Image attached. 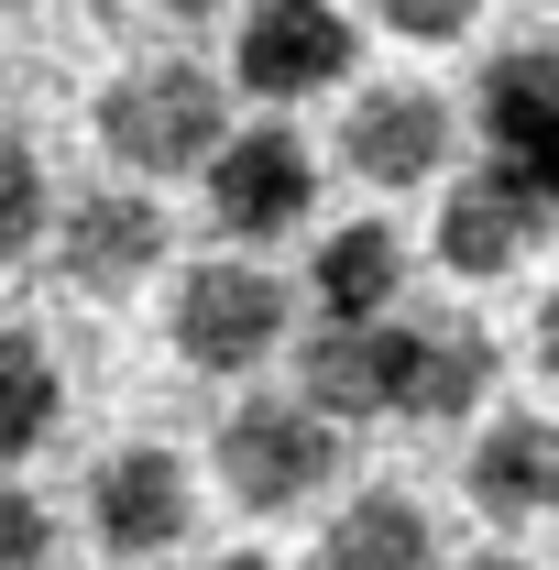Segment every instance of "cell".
<instances>
[{
    "label": "cell",
    "instance_id": "obj_1",
    "mask_svg": "<svg viewBox=\"0 0 559 570\" xmlns=\"http://www.w3.org/2000/svg\"><path fill=\"white\" fill-rule=\"evenodd\" d=\"M99 142L143 176H209V154L231 142V99L209 67H133L99 99Z\"/></svg>",
    "mask_w": 559,
    "mask_h": 570
},
{
    "label": "cell",
    "instance_id": "obj_2",
    "mask_svg": "<svg viewBox=\"0 0 559 570\" xmlns=\"http://www.w3.org/2000/svg\"><path fill=\"white\" fill-rule=\"evenodd\" d=\"M330 472H341V428L318 417L307 395L231 406V428H219V483L253 504V515H285V504L330 494Z\"/></svg>",
    "mask_w": 559,
    "mask_h": 570
},
{
    "label": "cell",
    "instance_id": "obj_3",
    "mask_svg": "<svg viewBox=\"0 0 559 570\" xmlns=\"http://www.w3.org/2000/svg\"><path fill=\"white\" fill-rule=\"evenodd\" d=\"M318 209V154L285 132V121H253L209 154V219L231 242H275L296 219Z\"/></svg>",
    "mask_w": 559,
    "mask_h": 570
},
{
    "label": "cell",
    "instance_id": "obj_4",
    "mask_svg": "<svg viewBox=\"0 0 559 570\" xmlns=\"http://www.w3.org/2000/svg\"><path fill=\"white\" fill-rule=\"evenodd\" d=\"M187 515H198V483H187L176 450L133 439V450H99L88 461V527H99L110 560H165L187 538Z\"/></svg>",
    "mask_w": 559,
    "mask_h": 570
},
{
    "label": "cell",
    "instance_id": "obj_5",
    "mask_svg": "<svg viewBox=\"0 0 559 570\" xmlns=\"http://www.w3.org/2000/svg\"><path fill=\"white\" fill-rule=\"evenodd\" d=\"M285 341V275L264 264H198L176 285V352L187 373H253Z\"/></svg>",
    "mask_w": 559,
    "mask_h": 570
},
{
    "label": "cell",
    "instance_id": "obj_6",
    "mask_svg": "<svg viewBox=\"0 0 559 570\" xmlns=\"http://www.w3.org/2000/svg\"><path fill=\"white\" fill-rule=\"evenodd\" d=\"M538 230H549L538 176H527V165H472V176L439 198V264L461 285H493V275H516V264L538 253Z\"/></svg>",
    "mask_w": 559,
    "mask_h": 570
},
{
    "label": "cell",
    "instance_id": "obj_7",
    "mask_svg": "<svg viewBox=\"0 0 559 570\" xmlns=\"http://www.w3.org/2000/svg\"><path fill=\"white\" fill-rule=\"evenodd\" d=\"M231 77L253 99H318V88L351 77V22L330 0H253L242 45H231Z\"/></svg>",
    "mask_w": 559,
    "mask_h": 570
},
{
    "label": "cell",
    "instance_id": "obj_8",
    "mask_svg": "<svg viewBox=\"0 0 559 570\" xmlns=\"http://www.w3.org/2000/svg\"><path fill=\"white\" fill-rule=\"evenodd\" d=\"M56 264H67L77 296H133L154 264H165V209L143 187H88L67 219H56Z\"/></svg>",
    "mask_w": 559,
    "mask_h": 570
},
{
    "label": "cell",
    "instance_id": "obj_9",
    "mask_svg": "<svg viewBox=\"0 0 559 570\" xmlns=\"http://www.w3.org/2000/svg\"><path fill=\"white\" fill-rule=\"evenodd\" d=\"M341 165L362 187H428L439 165H450V99H428V88H362L341 110Z\"/></svg>",
    "mask_w": 559,
    "mask_h": 570
},
{
    "label": "cell",
    "instance_id": "obj_10",
    "mask_svg": "<svg viewBox=\"0 0 559 570\" xmlns=\"http://www.w3.org/2000/svg\"><path fill=\"white\" fill-rule=\"evenodd\" d=\"M296 395L318 406V417H395V395H406V318H373V330H318L307 362H296Z\"/></svg>",
    "mask_w": 559,
    "mask_h": 570
},
{
    "label": "cell",
    "instance_id": "obj_11",
    "mask_svg": "<svg viewBox=\"0 0 559 570\" xmlns=\"http://www.w3.org/2000/svg\"><path fill=\"white\" fill-rule=\"evenodd\" d=\"M395 285H406V242L384 230V219H351L318 242V264H307V296H318V318L330 330H373L384 307H395Z\"/></svg>",
    "mask_w": 559,
    "mask_h": 570
},
{
    "label": "cell",
    "instance_id": "obj_12",
    "mask_svg": "<svg viewBox=\"0 0 559 570\" xmlns=\"http://www.w3.org/2000/svg\"><path fill=\"white\" fill-rule=\"evenodd\" d=\"M483 142H493V165H538L559 142V56L549 45H504L483 67Z\"/></svg>",
    "mask_w": 559,
    "mask_h": 570
},
{
    "label": "cell",
    "instance_id": "obj_13",
    "mask_svg": "<svg viewBox=\"0 0 559 570\" xmlns=\"http://www.w3.org/2000/svg\"><path fill=\"white\" fill-rule=\"evenodd\" d=\"M472 504L483 515H559V417H493L472 439Z\"/></svg>",
    "mask_w": 559,
    "mask_h": 570
},
{
    "label": "cell",
    "instance_id": "obj_14",
    "mask_svg": "<svg viewBox=\"0 0 559 570\" xmlns=\"http://www.w3.org/2000/svg\"><path fill=\"white\" fill-rule=\"evenodd\" d=\"M493 395V341L461 318H406V395L395 417H472Z\"/></svg>",
    "mask_w": 559,
    "mask_h": 570
},
{
    "label": "cell",
    "instance_id": "obj_15",
    "mask_svg": "<svg viewBox=\"0 0 559 570\" xmlns=\"http://www.w3.org/2000/svg\"><path fill=\"white\" fill-rule=\"evenodd\" d=\"M318 570H439V527H428L418 494H351L341 515H330V549H318Z\"/></svg>",
    "mask_w": 559,
    "mask_h": 570
},
{
    "label": "cell",
    "instance_id": "obj_16",
    "mask_svg": "<svg viewBox=\"0 0 559 570\" xmlns=\"http://www.w3.org/2000/svg\"><path fill=\"white\" fill-rule=\"evenodd\" d=\"M67 417V373L33 330H0V461H33Z\"/></svg>",
    "mask_w": 559,
    "mask_h": 570
},
{
    "label": "cell",
    "instance_id": "obj_17",
    "mask_svg": "<svg viewBox=\"0 0 559 570\" xmlns=\"http://www.w3.org/2000/svg\"><path fill=\"white\" fill-rule=\"evenodd\" d=\"M33 230H45V165L22 142H0V264H22Z\"/></svg>",
    "mask_w": 559,
    "mask_h": 570
},
{
    "label": "cell",
    "instance_id": "obj_18",
    "mask_svg": "<svg viewBox=\"0 0 559 570\" xmlns=\"http://www.w3.org/2000/svg\"><path fill=\"white\" fill-rule=\"evenodd\" d=\"M45 560H56V515L22 483H0V570H45Z\"/></svg>",
    "mask_w": 559,
    "mask_h": 570
},
{
    "label": "cell",
    "instance_id": "obj_19",
    "mask_svg": "<svg viewBox=\"0 0 559 570\" xmlns=\"http://www.w3.org/2000/svg\"><path fill=\"white\" fill-rule=\"evenodd\" d=\"M373 11H384V33H406V45H461L483 0H373Z\"/></svg>",
    "mask_w": 559,
    "mask_h": 570
},
{
    "label": "cell",
    "instance_id": "obj_20",
    "mask_svg": "<svg viewBox=\"0 0 559 570\" xmlns=\"http://www.w3.org/2000/svg\"><path fill=\"white\" fill-rule=\"evenodd\" d=\"M538 362H549V373H559V285H549V296H538Z\"/></svg>",
    "mask_w": 559,
    "mask_h": 570
},
{
    "label": "cell",
    "instance_id": "obj_21",
    "mask_svg": "<svg viewBox=\"0 0 559 570\" xmlns=\"http://www.w3.org/2000/svg\"><path fill=\"white\" fill-rule=\"evenodd\" d=\"M527 176H538V198H549V209H559V142H549V154H538V165H527Z\"/></svg>",
    "mask_w": 559,
    "mask_h": 570
},
{
    "label": "cell",
    "instance_id": "obj_22",
    "mask_svg": "<svg viewBox=\"0 0 559 570\" xmlns=\"http://www.w3.org/2000/svg\"><path fill=\"white\" fill-rule=\"evenodd\" d=\"M461 570H538V560H516V549H472Z\"/></svg>",
    "mask_w": 559,
    "mask_h": 570
},
{
    "label": "cell",
    "instance_id": "obj_23",
    "mask_svg": "<svg viewBox=\"0 0 559 570\" xmlns=\"http://www.w3.org/2000/svg\"><path fill=\"white\" fill-rule=\"evenodd\" d=\"M154 11H165V22H209L219 0H154Z\"/></svg>",
    "mask_w": 559,
    "mask_h": 570
},
{
    "label": "cell",
    "instance_id": "obj_24",
    "mask_svg": "<svg viewBox=\"0 0 559 570\" xmlns=\"http://www.w3.org/2000/svg\"><path fill=\"white\" fill-rule=\"evenodd\" d=\"M198 570H275L264 549H231V560H198Z\"/></svg>",
    "mask_w": 559,
    "mask_h": 570
},
{
    "label": "cell",
    "instance_id": "obj_25",
    "mask_svg": "<svg viewBox=\"0 0 559 570\" xmlns=\"http://www.w3.org/2000/svg\"><path fill=\"white\" fill-rule=\"evenodd\" d=\"M549 11H559V0H549Z\"/></svg>",
    "mask_w": 559,
    "mask_h": 570
}]
</instances>
